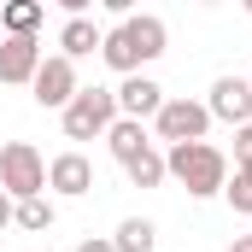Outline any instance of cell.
I'll list each match as a JSON object with an SVG mask.
<instances>
[{"mask_svg":"<svg viewBox=\"0 0 252 252\" xmlns=\"http://www.w3.org/2000/svg\"><path fill=\"white\" fill-rule=\"evenodd\" d=\"M12 223H18V229H30V235H47V229L59 223V205H53L47 193H30V199H18Z\"/></svg>","mask_w":252,"mask_h":252,"instance_id":"cell-12","label":"cell"},{"mask_svg":"<svg viewBox=\"0 0 252 252\" xmlns=\"http://www.w3.org/2000/svg\"><path fill=\"white\" fill-rule=\"evenodd\" d=\"M247 6H252V0H247Z\"/></svg>","mask_w":252,"mask_h":252,"instance_id":"cell-27","label":"cell"},{"mask_svg":"<svg viewBox=\"0 0 252 252\" xmlns=\"http://www.w3.org/2000/svg\"><path fill=\"white\" fill-rule=\"evenodd\" d=\"M164 176H176L193 199H211V193H223V182H229V158L211 141H170Z\"/></svg>","mask_w":252,"mask_h":252,"instance_id":"cell-2","label":"cell"},{"mask_svg":"<svg viewBox=\"0 0 252 252\" xmlns=\"http://www.w3.org/2000/svg\"><path fill=\"white\" fill-rule=\"evenodd\" d=\"M164 41H170L164 18H153V12H129L118 30L100 35V59L112 64L118 76H129V70H141V64L164 59Z\"/></svg>","mask_w":252,"mask_h":252,"instance_id":"cell-1","label":"cell"},{"mask_svg":"<svg viewBox=\"0 0 252 252\" xmlns=\"http://www.w3.org/2000/svg\"><path fill=\"white\" fill-rule=\"evenodd\" d=\"M41 18H47L41 0H6V6H0V30H6V35H35Z\"/></svg>","mask_w":252,"mask_h":252,"instance_id":"cell-13","label":"cell"},{"mask_svg":"<svg viewBox=\"0 0 252 252\" xmlns=\"http://www.w3.org/2000/svg\"><path fill=\"white\" fill-rule=\"evenodd\" d=\"M0 6H6V0H0Z\"/></svg>","mask_w":252,"mask_h":252,"instance_id":"cell-25","label":"cell"},{"mask_svg":"<svg viewBox=\"0 0 252 252\" xmlns=\"http://www.w3.org/2000/svg\"><path fill=\"white\" fill-rule=\"evenodd\" d=\"M235 170H252V124H235Z\"/></svg>","mask_w":252,"mask_h":252,"instance_id":"cell-18","label":"cell"},{"mask_svg":"<svg viewBox=\"0 0 252 252\" xmlns=\"http://www.w3.org/2000/svg\"><path fill=\"white\" fill-rule=\"evenodd\" d=\"M229 252H252V235H235V247Z\"/></svg>","mask_w":252,"mask_h":252,"instance_id":"cell-23","label":"cell"},{"mask_svg":"<svg viewBox=\"0 0 252 252\" xmlns=\"http://www.w3.org/2000/svg\"><path fill=\"white\" fill-rule=\"evenodd\" d=\"M247 82H252V76H247Z\"/></svg>","mask_w":252,"mask_h":252,"instance_id":"cell-26","label":"cell"},{"mask_svg":"<svg viewBox=\"0 0 252 252\" xmlns=\"http://www.w3.org/2000/svg\"><path fill=\"white\" fill-rule=\"evenodd\" d=\"M76 88H82L76 82V59H64V53H47V59L35 64V76H30V94H35L41 112H64Z\"/></svg>","mask_w":252,"mask_h":252,"instance_id":"cell-6","label":"cell"},{"mask_svg":"<svg viewBox=\"0 0 252 252\" xmlns=\"http://www.w3.org/2000/svg\"><path fill=\"white\" fill-rule=\"evenodd\" d=\"M199 6H223V0H199Z\"/></svg>","mask_w":252,"mask_h":252,"instance_id":"cell-24","label":"cell"},{"mask_svg":"<svg viewBox=\"0 0 252 252\" xmlns=\"http://www.w3.org/2000/svg\"><path fill=\"white\" fill-rule=\"evenodd\" d=\"M12 211H18V199H12V193L0 188V229H12Z\"/></svg>","mask_w":252,"mask_h":252,"instance_id":"cell-19","label":"cell"},{"mask_svg":"<svg viewBox=\"0 0 252 252\" xmlns=\"http://www.w3.org/2000/svg\"><path fill=\"white\" fill-rule=\"evenodd\" d=\"M100 6H106V12H118V18H129V12H135V0H100Z\"/></svg>","mask_w":252,"mask_h":252,"instance_id":"cell-21","label":"cell"},{"mask_svg":"<svg viewBox=\"0 0 252 252\" xmlns=\"http://www.w3.org/2000/svg\"><path fill=\"white\" fill-rule=\"evenodd\" d=\"M76 252H118V241H82Z\"/></svg>","mask_w":252,"mask_h":252,"instance_id":"cell-22","label":"cell"},{"mask_svg":"<svg viewBox=\"0 0 252 252\" xmlns=\"http://www.w3.org/2000/svg\"><path fill=\"white\" fill-rule=\"evenodd\" d=\"M47 188L64 193V199L94 193V164H88L82 153H59V158H47Z\"/></svg>","mask_w":252,"mask_h":252,"instance_id":"cell-9","label":"cell"},{"mask_svg":"<svg viewBox=\"0 0 252 252\" xmlns=\"http://www.w3.org/2000/svg\"><path fill=\"white\" fill-rule=\"evenodd\" d=\"M53 6H64V12H70V18H82V12H88V6H94V0H53Z\"/></svg>","mask_w":252,"mask_h":252,"instance_id":"cell-20","label":"cell"},{"mask_svg":"<svg viewBox=\"0 0 252 252\" xmlns=\"http://www.w3.org/2000/svg\"><path fill=\"white\" fill-rule=\"evenodd\" d=\"M106 147H112V158H118V164H129V158H135V153H147L153 141H147V124H141V118H112Z\"/></svg>","mask_w":252,"mask_h":252,"instance_id":"cell-11","label":"cell"},{"mask_svg":"<svg viewBox=\"0 0 252 252\" xmlns=\"http://www.w3.org/2000/svg\"><path fill=\"white\" fill-rule=\"evenodd\" d=\"M124 170H129V182H135V188H158V182H164V153H158V147H147V153H135V158H129Z\"/></svg>","mask_w":252,"mask_h":252,"instance_id":"cell-16","label":"cell"},{"mask_svg":"<svg viewBox=\"0 0 252 252\" xmlns=\"http://www.w3.org/2000/svg\"><path fill=\"white\" fill-rule=\"evenodd\" d=\"M112 241H118V252H153V241H158V229H153L147 217H124Z\"/></svg>","mask_w":252,"mask_h":252,"instance_id":"cell-15","label":"cell"},{"mask_svg":"<svg viewBox=\"0 0 252 252\" xmlns=\"http://www.w3.org/2000/svg\"><path fill=\"white\" fill-rule=\"evenodd\" d=\"M153 129H158V141H205L211 106H199L188 94H164V106L153 112Z\"/></svg>","mask_w":252,"mask_h":252,"instance_id":"cell-5","label":"cell"},{"mask_svg":"<svg viewBox=\"0 0 252 252\" xmlns=\"http://www.w3.org/2000/svg\"><path fill=\"white\" fill-rule=\"evenodd\" d=\"M0 188L12 193V199L47 193V158H41L30 141H6V147H0Z\"/></svg>","mask_w":252,"mask_h":252,"instance_id":"cell-4","label":"cell"},{"mask_svg":"<svg viewBox=\"0 0 252 252\" xmlns=\"http://www.w3.org/2000/svg\"><path fill=\"white\" fill-rule=\"evenodd\" d=\"M94 47H100V30H94L88 18H70V24L59 30V53L64 59H88Z\"/></svg>","mask_w":252,"mask_h":252,"instance_id":"cell-14","label":"cell"},{"mask_svg":"<svg viewBox=\"0 0 252 252\" xmlns=\"http://www.w3.org/2000/svg\"><path fill=\"white\" fill-rule=\"evenodd\" d=\"M158 106H164V88H158L153 76L129 70L124 82H118V118H141V124H147V118H153Z\"/></svg>","mask_w":252,"mask_h":252,"instance_id":"cell-10","label":"cell"},{"mask_svg":"<svg viewBox=\"0 0 252 252\" xmlns=\"http://www.w3.org/2000/svg\"><path fill=\"white\" fill-rule=\"evenodd\" d=\"M41 59H47V53H41V41H35V35H6V41H0V82H6V88L30 82Z\"/></svg>","mask_w":252,"mask_h":252,"instance_id":"cell-8","label":"cell"},{"mask_svg":"<svg viewBox=\"0 0 252 252\" xmlns=\"http://www.w3.org/2000/svg\"><path fill=\"white\" fill-rule=\"evenodd\" d=\"M59 118H64V141H94V135H106L112 118H118V88H76Z\"/></svg>","mask_w":252,"mask_h":252,"instance_id":"cell-3","label":"cell"},{"mask_svg":"<svg viewBox=\"0 0 252 252\" xmlns=\"http://www.w3.org/2000/svg\"><path fill=\"white\" fill-rule=\"evenodd\" d=\"M205 106H211V118H223V124H252V82L247 76H217Z\"/></svg>","mask_w":252,"mask_h":252,"instance_id":"cell-7","label":"cell"},{"mask_svg":"<svg viewBox=\"0 0 252 252\" xmlns=\"http://www.w3.org/2000/svg\"><path fill=\"white\" fill-rule=\"evenodd\" d=\"M223 199H229L241 217H252V170H235V176L223 182Z\"/></svg>","mask_w":252,"mask_h":252,"instance_id":"cell-17","label":"cell"}]
</instances>
